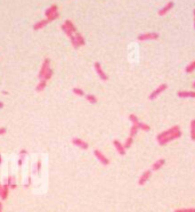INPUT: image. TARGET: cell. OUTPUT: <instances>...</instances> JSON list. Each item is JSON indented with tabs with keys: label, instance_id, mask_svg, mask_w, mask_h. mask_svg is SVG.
Returning a JSON list of instances; mask_svg holds the SVG:
<instances>
[{
	"label": "cell",
	"instance_id": "cell-1",
	"mask_svg": "<svg viewBox=\"0 0 195 212\" xmlns=\"http://www.w3.org/2000/svg\"><path fill=\"white\" fill-rule=\"evenodd\" d=\"M160 38V34L158 32H146V33H140L137 37L138 41H148V40H156Z\"/></svg>",
	"mask_w": 195,
	"mask_h": 212
},
{
	"label": "cell",
	"instance_id": "cell-2",
	"mask_svg": "<svg viewBox=\"0 0 195 212\" xmlns=\"http://www.w3.org/2000/svg\"><path fill=\"white\" fill-rule=\"evenodd\" d=\"M180 130V127L179 125H174V127H171L170 129H168V130H164V131L160 132L159 135L156 136V140L159 141V140L161 139H164V138H167V137H169L170 135H172V133H175V132L179 131Z\"/></svg>",
	"mask_w": 195,
	"mask_h": 212
},
{
	"label": "cell",
	"instance_id": "cell-3",
	"mask_svg": "<svg viewBox=\"0 0 195 212\" xmlns=\"http://www.w3.org/2000/svg\"><path fill=\"white\" fill-rule=\"evenodd\" d=\"M168 89V84L167 83H162L160 84L159 87L154 90V91H152L151 94H150V96H148V99L150 100H154L155 98H158V96H160L161 94L163 91H166Z\"/></svg>",
	"mask_w": 195,
	"mask_h": 212
},
{
	"label": "cell",
	"instance_id": "cell-4",
	"mask_svg": "<svg viewBox=\"0 0 195 212\" xmlns=\"http://www.w3.org/2000/svg\"><path fill=\"white\" fill-rule=\"evenodd\" d=\"M181 131H177V132H175V133H172V135H170L169 137H167V138H164V139H161V140H159L158 143H159V145H161V146H164V145H167V144H169L170 141H172V140H175V139H178V138H180L181 137Z\"/></svg>",
	"mask_w": 195,
	"mask_h": 212
},
{
	"label": "cell",
	"instance_id": "cell-5",
	"mask_svg": "<svg viewBox=\"0 0 195 212\" xmlns=\"http://www.w3.org/2000/svg\"><path fill=\"white\" fill-rule=\"evenodd\" d=\"M49 68H50V60H49V58H45L44 63L41 65V70H40L39 74H38V79H39V80H42V79H44V75L46 74V72H47Z\"/></svg>",
	"mask_w": 195,
	"mask_h": 212
},
{
	"label": "cell",
	"instance_id": "cell-6",
	"mask_svg": "<svg viewBox=\"0 0 195 212\" xmlns=\"http://www.w3.org/2000/svg\"><path fill=\"white\" fill-rule=\"evenodd\" d=\"M94 67H95L96 73H97V74H98V76L100 78V80H103V81H107L108 80L107 74H106V73L103 71V68H102V65H100L99 62H96L95 64H94Z\"/></svg>",
	"mask_w": 195,
	"mask_h": 212
},
{
	"label": "cell",
	"instance_id": "cell-7",
	"mask_svg": "<svg viewBox=\"0 0 195 212\" xmlns=\"http://www.w3.org/2000/svg\"><path fill=\"white\" fill-rule=\"evenodd\" d=\"M94 154H95L96 159L99 161L103 165H108V164H110V160H108L106 156L104 155L103 153L100 152L99 149H95V151H94Z\"/></svg>",
	"mask_w": 195,
	"mask_h": 212
},
{
	"label": "cell",
	"instance_id": "cell-8",
	"mask_svg": "<svg viewBox=\"0 0 195 212\" xmlns=\"http://www.w3.org/2000/svg\"><path fill=\"white\" fill-rule=\"evenodd\" d=\"M174 6H175V2H174V1H169V2H167L162 8L159 9V12H158L159 16H164L166 14H168V12H170V10L174 8Z\"/></svg>",
	"mask_w": 195,
	"mask_h": 212
},
{
	"label": "cell",
	"instance_id": "cell-9",
	"mask_svg": "<svg viewBox=\"0 0 195 212\" xmlns=\"http://www.w3.org/2000/svg\"><path fill=\"white\" fill-rule=\"evenodd\" d=\"M151 176H152V170H146V171H144L143 175H142V176L139 177V179H138V185H139V186L145 185L148 180H150Z\"/></svg>",
	"mask_w": 195,
	"mask_h": 212
},
{
	"label": "cell",
	"instance_id": "cell-10",
	"mask_svg": "<svg viewBox=\"0 0 195 212\" xmlns=\"http://www.w3.org/2000/svg\"><path fill=\"white\" fill-rule=\"evenodd\" d=\"M72 144L74 145V146H76V147L81 148V149H88V147H89V145L84 140L80 139V138H73L72 139Z\"/></svg>",
	"mask_w": 195,
	"mask_h": 212
},
{
	"label": "cell",
	"instance_id": "cell-11",
	"mask_svg": "<svg viewBox=\"0 0 195 212\" xmlns=\"http://www.w3.org/2000/svg\"><path fill=\"white\" fill-rule=\"evenodd\" d=\"M113 145H114V147H115V149L118 151L120 155H126V148H124L123 144H121L118 139H114L113 140Z\"/></svg>",
	"mask_w": 195,
	"mask_h": 212
},
{
	"label": "cell",
	"instance_id": "cell-12",
	"mask_svg": "<svg viewBox=\"0 0 195 212\" xmlns=\"http://www.w3.org/2000/svg\"><path fill=\"white\" fill-rule=\"evenodd\" d=\"M177 96L180 97V98H195V91H185V90H181V91L177 92Z\"/></svg>",
	"mask_w": 195,
	"mask_h": 212
},
{
	"label": "cell",
	"instance_id": "cell-13",
	"mask_svg": "<svg viewBox=\"0 0 195 212\" xmlns=\"http://www.w3.org/2000/svg\"><path fill=\"white\" fill-rule=\"evenodd\" d=\"M164 164H166V159H160V160L155 161L152 165V171H158L163 167Z\"/></svg>",
	"mask_w": 195,
	"mask_h": 212
},
{
	"label": "cell",
	"instance_id": "cell-14",
	"mask_svg": "<svg viewBox=\"0 0 195 212\" xmlns=\"http://www.w3.org/2000/svg\"><path fill=\"white\" fill-rule=\"evenodd\" d=\"M48 23H49V22H48L47 18H46V20L39 21V22H37V23H34V24H33V30H34V31H37V30H40V29L45 28V26H46Z\"/></svg>",
	"mask_w": 195,
	"mask_h": 212
},
{
	"label": "cell",
	"instance_id": "cell-15",
	"mask_svg": "<svg viewBox=\"0 0 195 212\" xmlns=\"http://www.w3.org/2000/svg\"><path fill=\"white\" fill-rule=\"evenodd\" d=\"M57 10H58V7H57V5H52L50 7H48V8L46 9V12H45V16L49 17L50 15L55 14Z\"/></svg>",
	"mask_w": 195,
	"mask_h": 212
},
{
	"label": "cell",
	"instance_id": "cell-16",
	"mask_svg": "<svg viewBox=\"0 0 195 212\" xmlns=\"http://www.w3.org/2000/svg\"><path fill=\"white\" fill-rule=\"evenodd\" d=\"M8 193H9V186H8L7 184H4L2 185V192H1V200L5 201V200H7V197H8Z\"/></svg>",
	"mask_w": 195,
	"mask_h": 212
},
{
	"label": "cell",
	"instance_id": "cell-17",
	"mask_svg": "<svg viewBox=\"0 0 195 212\" xmlns=\"http://www.w3.org/2000/svg\"><path fill=\"white\" fill-rule=\"evenodd\" d=\"M46 87H47V81L40 80V82L38 83V86L36 87V91L37 92L42 91V90H45V88H46Z\"/></svg>",
	"mask_w": 195,
	"mask_h": 212
},
{
	"label": "cell",
	"instance_id": "cell-18",
	"mask_svg": "<svg viewBox=\"0 0 195 212\" xmlns=\"http://www.w3.org/2000/svg\"><path fill=\"white\" fill-rule=\"evenodd\" d=\"M136 125H137V128L139 130H143V131H150L151 130V127L147 123H144V122H138Z\"/></svg>",
	"mask_w": 195,
	"mask_h": 212
},
{
	"label": "cell",
	"instance_id": "cell-19",
	"mask_svg": "<svg viewBox=\"0 0 195 212\" xmlns=\"http://www.w3.org/2000/svg\"><path fill=\"white\" fill-rule=\"evenodd\" d=\"M76 41H78V44H80V46H84L86 44V40H84V37L81 34V33H79V32H76Z\"/></svg>",
	"mask_w": 195,
	"mask_h": 212
},
{
	"label": "cell",
	"instance_id": "cell-20",
	"mask_svg": "<svg viewBox=\"0 0 195 212\" xmlns=\"http://www.w3.org/2000/svg\"><path fill=\"white\" fill-rule=\"evenodd\" d=\"M64 24L66 25V26H68V28L70 29V30H71V32H72V33H76V32H78V31H76V25L73 24V23H72V22H71L70 20H66V21H65V23H64Z\"/></svg>",
	"mask_w": 195,
	"mask_h": 212
},
{
	"label": "cell",
	"instance_id": "cell-21",
	"mask_svg": "<svg viewBox=\"0 0 195 212\" xmlns=\"http://www.w3.org/2000/svg\"><path fill=\"white\" fill-rule=\"evenodd\" d=\"M86 99L90 103V104H96L98 100H97V97L95 96V95H92V94H89V95H86Z\"/></svg>",
	"mask_w": 195,
	"mask_h": 212
},
{
	"label": "cell",
	"instance_id": "cell-22",
	"mask_svg": "<svg viewBox=\"0 0 195 212\" xmlns=\"http://www.w3.org/2000/svg\"><path fill=\"white\" fill-rule=\"evenodd\" d=\"M195 71V60H193L192 63H189V64L185 67V72L186 73H192Z\"/></svg>",
	"mask_w": 195,
	"mask_h": 212
},
{
	"label": "cell",
	"instance_id": "cell-23",
	"mask_svg": "<svg viewBox=\"0 0 195 212\" xmlns=\"http://www.w3.org/2000/svg\"><path fill=\"white\" fill-rule=\"evenodd\" d=\"M60 29H62V31H63V32L65 33V34H66V36H68V38H71V37L73 36V33L71 32V30H70V29H68L65 24H62V25H60Z\"/></svg>",
	"mask_w": 195,
	"mask_h": 212
},
{
	"label": "cell",
	"instance_id": "cell-24",
	"mask_svg": "<svg viewBox=\"0 0 195 212\" xmlns=\"http://www.w3.org/2000/svg\"><path fill=\"white\" fill-rule=\"evenodd\" d=\"M132 143H134V138H132V137H128L127 139H126V141H124V148H126V149H128V148H130L132 146Z\"/></svg>",
	"mask_w": 195,
	"mask_h": 212
},
{
	"label": "cell",
	"instance_id": "cell-25",
	"mask_svg": "<svg viewBox=\"0 0 195 212\" xmlns=\"http://www.w3.org/2000/svg\"><path fill=\"white\" fill-rule=\"evenodd\" d=\"M191 139L195 141V120L191 121Z\"/></svg>",
	"mask_w": 195,
	"mask_h": 212
},
{
	"label": "cell",
	"instance_id": "cell-26",
	"mask_svg": "<svg viewBox=\"0 0 195 212\" xmlns=\"http://www.w3.org/2000/svg\"><path fill=\"white\" fill-rule=\"evenodd\" d=\"M53 74H54V71H53L52 68H49V70H48L47 72H46V74H45V75H44V79H42V80L48 81V80H49V79H52Z\"/></svg>",
	"mask_w": 195,
	"mask_h": 212
},
{
	"label": "cell",
	"instance_id": "cell-27",
	"mask_svg": "<svg viewBox=\"0 0 195 212\" xmlns=\"http://www.w3.org/2000/svg\"><path fill=\"white\" fill-rule=\"evenodd\" d=\"M138 130H139V129L137 128V125H131V128H130V132H129V136L134 138V137H135L136 135H137V132H138Z\"/></svg>",
	"mask_w": 195,
	"mask_h": 212
},
{
	"label": "cell",
	"instance_id": "cell-28",
	"mask_svg": "<svg viewBox=\"0 0 195 212\" xmlns=\"http://www.w3.org/2000/svg\"><path fill=\"white\" fill-rule=\"evenodd\" d=\"M72 91H73V94H76V96H79V97L86 96V95H84V91L81 88H73Z\"/></svg>",
	"mask_w": 195,
	"mask_h": 212
},
{
	"label": "cell",
	"instance_id": "cell-29",
	"mask_svg": "<svg viewBox=\"0 0 195 212\" xmlns=\"http://www.w3.org/2000/svg\"><path fill=\"white\" fill-rule=\"evenodd\" d=\"M129 120L131 121L132 125H136V124L139 122V120H138V118H137V116H136L135 114H130V115H129Z\"/></svg>",
	"mask_w": 195,
	"mask_h": 212
},
{
	"label": "cell",
	"instance_id": "cell-30",
	"mask_svg": "<svg viewBox=\"0 0 195 212\" xmlns=\"http://www.w3.org/2000/svg\"><path fill=\"white\" fill-rule=\"evenodd\" d=\"M70 39H71V44H72V46H73V48H74V49H78V48H79L80 44H78V41H76V37L72 36L71 38H70Z\"/></svg>",
	"mask_w": 195,
	"mask_h": 212
},
{
	"label": "cell",
	"instance_id": "cell-31",
	"mask_svg": "<svg viewBox=\"0 0 195 212\" xmlns=\"http://www.w3.org/2000/svg\"><path fill=\"white\" fill-rule=\"evenodd\" d=\"M58 17H60V13L56 12L55 14H53V15H50L49 17H47V20H48V22H53V21L57 20Z\"/></svg>",
	"mask_w": 195,
	"mask_h": 212
},
{
	"label": "cell",
	"instance_id": "cell-32",
	"mask_svg": "<svg viewBox=\"0 0 195 212\" xmlns=\"http://www.w3.org/2000/svg\"><path fill=\"white\" fill-rule=\"evenodd\" d=\"M175 212H195V208H188V209H178Z\"/></svg>",
	"mask_w": 195,
	"mask_h": 212
},
{
	"label": "cell",
	"instance_id": "cell-33",
	"mask_svg": "<svg viewBox=\"0 0 195 212\" xmlns=\"http://www.w3.org/2000/svg\"><path fill=\"white\" fill-rule=\"evenodd\" d=\"M24 157H25V156H20V157H18V160H17V165H18V167H21V165L23 164Z\"/></svg>",
	"mask_w": 195,
	"mask_h": 212
},
{
	"label": "cell",
	"instance_id": "cell-34",
	"mask_svg": "<svg viewBox=\"0 0 195 212\" xmlns=\"http://www.w3.org/2000/svg\"><path fill=\"white\" fill-rule=\"evenodd\" d=\"M37 171H38V173H40V171H41V161L37 162Z\"/></svg>",
	"mask_w": 195,
	"mask_h": 212
},
{
	"label": "cell",
	"instance_id": "cell-35",
	"mask_svg": "<svg viewBox=\"0 0 195 212\" xmlns=\"http://www.w3.org/2000/svg\"><path fill=\"white\" fill-rule=\"evenodd\" d=\"M6 132H7V129H6V128H0V136L5 135Z\"/></svg>",
	"mask_w": 195,
	"mask_h": 212
},
{
	"label": "cell",
	"instance_id": "cell-36",
	"mask_svg": "<svg viewBox=\"0 0 195 212\" xmlns=\"http://www.w3.org/2000/svg\"><path fill=\"white\" fill-rule=\"evenodd\" d=\"M26 154H28V151H26V149H22L20 152V156H25Z\"/></svg>",
	"mask_w": 195,
	"mask_h": 212
},
{
	"label": "cell",
	"instance_id": "cell-37",
	"mask_svg": "<svg viewBox=\"0 0 195 212\" xmlns=\"http://www.w3.org/2000/svg\"><path fill=\"white\" fill-rule=\"evenodd\" d=\"M193 16H194V30H195V8L193 10Z\"/></svg>",
	"mask_w": 195,
	"mask_h": 212
},
{
	"label": "cell",
	"instance_id": "cell-38",
	"mask_svg": "<svg viewBox=\"0 0 195 212\" xmlns=\"http://www.w3.org/2000/svg\"><path fill=\"white\" fill-rule=\"evenodd\" d=\"M1 192H2V185L0 184V196H1Z\"/></svg>",
	"mask_w": 195,
	"mask_h": 212
},
{
	"label": "cell",
	"instance_id": "cell-39",
	"mask_svg": "<svg viewBox=\"0 0 195 212\" xmlns=\"http://www.w3.org/2000/svg\"><path fill=\"white\" fill-rule=\"evenodd\" d=\"M0 212H2V203L0 202Z\"/></svg>",
	"mask_w": 195,
	"mask_h": 212
},
{
	"label": "cell",
	"instance_id": "cell-40",
	"mask_svg": "<svg viewBox=\"0 0 195 212\" xmlns=\"http://www.w3.org/2000/svg\"><path fill=\"white\" fill-rule=\"evenodd\" d=\"M4 107V103L2 102H0V108H2Z\"/></svg>",
	"mask_w": 195,
	"mask_h": 212
},
{
	"label": "cell",
	"instance_id": "cell-41",
	"mask_svg": "<svg viewBox=\"0 0 195 212\" xmlns=\"http://www.w3.org/2000/svg\"><path fill=\"white\" fill-rule=\"evenodd\" d=\"M2 163V157H1V154H0V164Z\"/></svg>",
	"mask_w": 195,
	"mask_h": 212
},
{
	"label": "cell",
	"instance_id": "cell-42",
	"mask_svg": "<svg viewBox=\"0 0 195 212\" xmlns=\"http://www.w3.org/2000/svg\"><path fill=\"white\" fill-rule=\"evenodd\" d=\"M192 87H193V88L195 89V81H194V82H193V86H192Z\"/></svg>",
	"mask_w": 195,
	"mask_h": 212
}]
</instances>
